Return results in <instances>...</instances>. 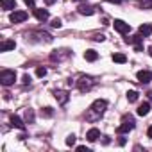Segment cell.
<instances>
[{"instance_id": "6da1fadb", "label": "cell", "mask_w": 152, "mask_h": 152, "mask_svg": "<svg viewBox=\"0 0 152 152\" xmlns=\"http://www.w3.org/2000/svg\"><path fill=\"white\" fill-rule=\"evenodd\" d=\"M106 109H107V102H106V100H102V99L95 100V102L90 106V109L86 111V120L91 122V124L97 122V120H100L102 115L106 113Z\"/></svg>"}, {"instance_id": "7a4b0ae2", "label": "cell", "mask_w": 152, "mask_h": 152, "mask_svg": "<svg viewBox=\"0 0 152 152\" xmlns=\"http://www.w3.org/2000/svg\"><path fill=\"white\" fill-rule=\"evenodd\" d=\"M136 127V122H134V116L132 115H124L122 116V124L118 125V134H125V132H129V131H132Z\"/></svg>"}, {"instance_id": "3957f363", "label": "cell", "mask_w": 152, "mask_h": 152, "mask_svg": "<svg viewBox=\"0 0 152 152\" xmlns=\"http://www.w3.org/2000/svg\"><path fill=\"white\" fill-rule=\"evenodd\" d=\"M77 88H79V91H90L93 86H95V79L93 77H90V75H81V77L77 79Z\"/></svg>"}, {"instance_id": "277c9868", "label": "cell", "mask_w": 152, "mask_h": 152, "mask_svg": "<svg viewBox=\"0 0 152 152\" xmlns=\"http://www.w3.org/2000/svg\"><path fill=\"white\" fill-rule=\"evenodd\" d=\"M16 81V72L15 70H2L0 72V83L4 86H11Z\"/></svg>"}, {"instance_id": "5b68a950", "label": "cell", "mask_w": 152, "mask_h": 152, "mask_svg": "<svg viewBox=\"0 0 152 152\" xmlns=\"http://www.w3.org/2000/svg\"><path fill=\"white\" fill-rule=\"evenodd\" d=\"M141 39H143V36H141L140 32H138V36H129V38H125V41H127V43L134 45L136 52H141V50H143V43H141Z\"/></svg>"}, {"instance_id": "8992f818", "label": "cell", "mask_w": 152, "mask_h": 152, "mask_svg": "<svg viewBox=\"0 0 152 152\" xmlns=\"http://www.w3.org/2000/svg\"><path fill=\"white\" fill-rule=\"evenodd\" d=\"M113 27H115V31H116V32H120V34H129V32H131V25H129V23H125L124 20H115Z\"/></svg>"}, {"instance_id": "52a82bcc", "label": "cell", "mask_w": 152, "mask_h": 152, "mask_svg": "<svg viewBox=\"0 0 152 152\" xmlns=\"http://www.w3.org/2000/svg\"><path fill=\"white\" fill-rule=\"evenodd\" d=\"M9 20L13 22V23H22V22H25L27 20V13L25 11H13L11 15H9Z\"/></svg>"}, {"instance_id": "ba28073f", "label": "cell", "mask_w": 152, "mask_h": 152, "mask_svg": "<svg viewBox=\"0 0 152 152\" xmlns=\"http://www.w3.org/2000/svg\"><path fill=\"white\" fill-rule=\"evenodd\" d=\"M68 56H70V50H66V48H63V50H54V52L50 54V61H54V63L57 61V63H59V61L66 59Z\"/></svg>"}, {"instance_id": "9c48e42d", "label": "cell", "mask_w": 152, "mask_h": 152, "mask_svg": "<svg viewBox=\"0 0 152 152\" xmlns=\"http://www.w3.org/2000/svg\"><path fill=\"white\" fill-rule=\"evenodd\" d=\"M54 97H56L57 104H61V106H64V104L70 100V95H68V91H64V90H56V91H54Z\"/></svg>"}, {"instance_id": "30bf717a", "label": "cell", "mask_w": 152, "mask_h": 152, "mask_svg": "<svg viewBox=\"0 0 152 152\" xmlns=\"http://www.w3.org/2000/svg\"><path fill=\"white\" fill-rule=\"evenodd\" d=\"M136 77H138V81H140L141 84H148V83L152 81V73H150L148 70H140V72L136 73Z\"/></svg>"}, {"instance_id": "8fae6325", "label": "cell", "mask_w": 152, "mask_h": 152, "mask_svg": "<svg viewBox=\"0 0 152 152\" xmlns=\"http://www.w3.org/2000/svg\"><path fill=\"white\" fill-rule=\"evenodd\" d=\"M34 16H36L39 22H47V20H48V11H47V9L34 7Z\"/></svg>"}, {"instance_id": "7c38bea8", "label": "cell", "mask_w": 152, "mask_h": 152, "mask_svg": "<svg viewBox=\"0 0 152 152\" xmlns=\"http://www.w3.org/2000/svg\"><path fill=\"white\" fill-rule=\"evenodd\" d=\"M25 124H27V122H23L20 116H16V115H13V116H11V125H13V127H16V129H20V131H23V129H25Z\"/></svg>"}, {"instance_id": "4fadbf2b", "label": "cell", "mask_w": 152, "mask_h": 152, "mask_svg": "<svg viewBox=\"0 0 152 152\" xmlns=\"http://www.w3.org/2000/svg\"><path fill=\"white\" fill-rule=\"evenodd\" d=\"M86 138H88V141H97L99 138H100V131L97 129V127H93V129H90L88 132H86Z\"/></svg>"}, {"instance_id": "5bb4252c", "label": "cell", "mask_w": 152, "mask_h": 152, "mask_svg": "<svg viewBox=\"0 0 152 152\" xmlns=\"http://www.w3.org/2000/svg\"><path fill=\"white\" fill-rule=\"evenodd\" d=\"M0 7L6 9V11L16 9V0H0Z\"/></svg>"}, {"instance_id": "9a60e30c", "label": "cell", "mask_w": 152, "mask_h": 152, "mask_svg": "<svg viewBox=\"0 0 152 152\" xmlns=\"http://www.w3.org/2000/svg\"><path fill=\"white\" fill-rule=\"evenodd\" d=\"M138 32H140V34H141L143 38L150 36V34H152V23H143V25H140Z\"/></svg>"}, {"instance_id": "2e32d148", "label": "cell", "mask_w": 152, "mask_h": 152, "mask_svg": "<svg viewBox=\"0 0 152 152\" xmlns=\"http://www.w3.org/2000/svg\"><path fill=\"white\" fill-rule=\"evenodd\" d=\"M16 48V43L7 39V41H2L0 43V52H7V50H15Z\"/></svg>"}, {"instance_id": "e0dca14e", "label": "cell", "mask_w": 152, "mask_h": 152, "mask_svg": "<svg viewBox=\"0 0 152 152\" xmlns=\"http://www.w3.org/2000/svg\"><path fill=\"white\" fill-rule=\"evenodd\" d=\"M95 13V7L93 6H79V15H84V16H91Z\"/></svg>"}, {"instance_id": "ac0fdd59", "label": "cell", "mask_w": 152, "mask_h": 152, "mask_svg": "<svg viewBox=\"0 0 152 152\" xmlns=\"http://www.w3.org/2000/svg\"><path fill=\"white\" fill-rule=\"evenodd\" d=\"M148 113H150V104H148V102L140 104V107H138V115H140V116H147Z\"/></svg>"}, {"instance_id": "d6986e66", "label": "cell", "mask_w": 152, "mask_h": 152, "mask_svg": "<svg viewBox=\"0 0 152 152\" xmlns=\"http://www.w3.org/2000/svg\"><path fill=\"white\" fill-rule=\"evenodd\" d=\"M84 59L90 61V63H93V61L99 59V54H97L95 50H86V52H84Z\"/></svg>"}, {"instance_id": "ffe728a7", "label": "cell", "mask_w": 152, "mask_h": 152, "mask_svg": "<svg viewBox=\"0 0 152 152\" xmlns=\"http://www.w3.org/2000/svg\"><path fill=\"white\" fill-rule=\"evenodd\" d=\"M25 122L27 124H34V111L29 107V109H25Z\"/></svg>"}, {"instance_id": "44dd1931", "label": "cell", "mask_w": 152, "mask_h": 152, "mask_svg": "<svg viewBox=\"0 0 152 152\" xmlns=\"http://www.w3.org/2000/svg\"><path fill=\"white\" fill-rule=\"evenodd\" d=\"M113 61H115V63H120V64H124V63L127 61V57H125L124 54H113Z\"/></svg>"}, {"instance_id": "7402d4cb", "label": "cell", "mask_w": 152, "mask_h": 152, "mask_svg": "<svg viewBox=\"0 0 152 152\" xmlns=\"http://www.w3.org/2000/svg\"><path fill=\"white\" fill-rule=\"evenodd\" d=\"M140 7L141 9H152V0H140Z\"/></svg>"}, {"instance_id": "603a6c76", "label": "cell", "mask_w": 152, "mask_h": 152, "mask_svg": "<svg viewBox=\"0 0 152 152\" xmlns=\"http://www.w3.org/2000/svg\"><path fill=\"white\" fill-rule=\"evenodd\" d=\"M127 100H129V102H136V100H138V91H134V90L127 91Z\"/></svg>"}, {"instance_id": "cb8c5ba5", "label": "cell", "mask_w": 152, "mask_h": 152, "mask_svg": "<svg viewBox=\"0 0 152 152\" xmlns=\"http://www.w3.org/2000/svg\"><path fill=\"white\" fill-rule=\"evenodd\" d=\"M41 115L48 118V116H52V115H54V111H52V107H43V109H41Z\"/></svg>"}, {"instance_id": "d4e9b609", "label": "cell", "mask_w": 152, "mask_h": 152, "mask_svg": "<svg viewBox=\"0 0 152 152\" xmlns=\"http://www.w3.org/2000/svg\"><path fill=\"white\" fill-rule=\"evenodd\" d=\"M36 75H38V77H45V75H47V68H43V66L36 68Z\"/></svg>"}, {"instance_id": "484cf974", "label": "cell", "mask_w": 152, "mask_h": 152, "mask_svg": "<svg viewBox=\"0 0 152 152\" xmlns=\"http://www.w3.org/2000/svg\"><path fill=\"white\" fill-rule=\"evenodd\" d=\"M66 145H68V147H72V145H75V134H70V136L66 138Z\"/></svg>"}, {"instance_id": "4316f807", "label": "cell", "mask_w": 152, "mask_h": 152, "mask_svg": "<svg viewBox=\"0 0 152 152\" xmlns=\"http://www.w3.org/2000/svg\"><path fill=\"white\" fill-rule=\"evenodd\" d=\"M50 25H52V27H54V29H59V27H61V25H63V23H61V20H59V18H54V20H52V23H50Z\"/></svg>"}, {"instance_id": "83f0119b", "label": "cell", "mask_w": 152, "mask_h": 152, "mask_svg": "<svg viewBox=\"0 0 152 152\" xmlns=\"http://www.w3.org/2000/svg\"><path fill=\"white\" fill-rule=\"evenodd\" d=\"M93 41H104L106 39V36L104 34H93V38H91Z\"/></svg>"}, {"instance_id": "f1b7e54d", "label": "cell", "mask_w": 152, "mask_h": 152, "mask_svg": "<svg viewBox=\"0 0 152 152\" xmlns=\"http://www.w3.org/2000/svg\"><path fill=\"white\" fill-rule=\"evenodd\" d=\"M77 150H79V152H90V148H88V147H84V145H79V147H77Z\"/></svg>"}, {"instance_id": "f546056e", "label": "cell", "mask_w": 152, "mask_h": 152, "mask_svg": "<svg viewBox=\"0 0 152 152\" xmlns=\"http://www.w3.org/2000/svg\"><path fill=\"white\" fill-rule=\"evenodd\" d=\"M23 2L29 6V7H34V4H36V0H23Z\"/></svg>"}, {"instance_id": "4dcf8cb0", "label": "cell", "mask_w": 152, "mask_h": 152, "mask_svg": "<svg viewBox=\"0 0 152 152\" xmlns=\"http://www.w3.org/2000/svg\"><path fill=\"white\" fill-rule=\"evenodd\" d=\"M23 84H31V77H29V75H23Z\"/></svg>"}, {"instance_id": "1f68e13d", "label": "cell", "mask_w": 152, "mask_h": 152, "mask_svg": "<svg viewBox=\"0 0 152 152\" xmlns=\"http://www.w3.org/2000/svg\"><path fill=\"white\" fill-rule=\"evenodd\" d=\"M147 134H148V138H152V125L148 127V131H147Z\"/></svg>"}, {"instance_id": "d6a6232c", "label": "cell", "mask_w": 152, "mask_h": 152, "mask_svg": "<svg viewBox=\"0 0 152 152\" xmlns=\"http://www.w3.org/2000/svg\"><path fill=\"white\" fill-rule=\"evenodd\" d=\"M107 2H111V4H120L122 0H107Z\"/></svg>"}, {"instance_id": "836d02e7", "label": "cell", "mask_w": 152, "mask_h": 152, "mask_svg": "<svg viewBox=\"0 0 152 152\" xmlns=\"http://www.w3.org/2000/svg\"><path fill=\"white\" fill-rule=\"evenodd\" d=\"M45 2H47V4L50 6V4H54V2H56V0H45Z\"/></svg>"}, {"instance_id": "e575fe53", "label": "cell", "mask_w": 152, "mask_h": 152, "mask_svg": "<svg viewBox=\"0 0 152 152\" xmlns=\"http://www.w3.org/2000/svg\"><path fill=\"white\" fill-rule=\"evenodd\" d=\"M147 95H148V99H150V100H152V91H148V93H147Z\"/></svg>"}, {"instance_id": "d590c367", "label": "cell", "mask_w": 152, "mask_h": 152, "mask_svg": "<svg viewBox=\"0 0 152 152\" xmlns=\"http://www.w3.org/2000/svg\"><path fill=\"white\" fill-rule=\"evenodd\" d=\"M148 54H150V57H152V47H148Z\"/></svg>"}, {"instance_id": "8d00e7d4", "label": "cell", "mask_w": 152, "mask_h": 152, "mask_svg": "<svg viewBox=\"0 0 152 152\" xmlns=\"http://www.w3.org/2000/svg\"><path fill=\"white\" fill-rule=\"evenodd\" d=\"M73 2H86V0H73Z\"/></svg>"}]
</instances>
